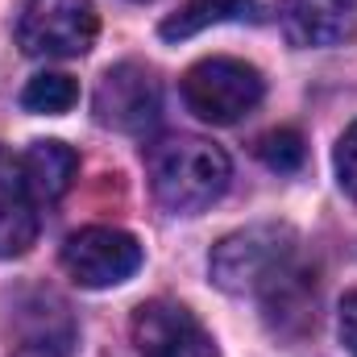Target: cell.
Segmentation results:
<instances>
[{
    "instance_id": "obj_1",
    "label": "cell",
    "mask_w": 357,
    "mask_h": 357,
    "mask_svg": "<svg viewBox=\"0 0 357 357\" xmlns=\"http://www.w3.org/2000/svg\"><path fill=\"white\" fill-rule=\"evenodd\" d=\"M150 191L171 212H204L229 191V154L204 137H171L150 150Z\"/></svg>"
},
{
    "instance_id": "obj_2",
    "label": "cell",
    "mask_w": 357,
    "mask_h": 357,
    "mask_svg": "<svg viewBox=\"0 0 357 357\" xmlns=\"http://www.w3.org/2000/svg\"><path fill=\"white\" fill-rule=\"evenodd\" d=\"M295 258V233L282 229V225H254V229H241V233H229L212 258V282L220 291H233V295H245V291H262L270 282V274L287 266Z\"/></svg>"
},
{
    "instance_id": "obj_3",
    "label": "cell",
    "mask_w": 357,
    "mask_h": 357,
    "mask_svg": "<svg viewBox=\"0 0 357 357\" xmlns=\"http://www.w3.org/2000/svg\"><path fill=\"white\" fill-rule=\"evenodd\" d=\"M262 71L241 59H204L183 75L187 108L208 125H233L262 104Z\"/></svg>"
},
{
    "instance_id": "obj_4",
    "label": "cell",
    "mask_w": 357,
    "mask_h": 357,
    "mask_svg": "<svg viewBox=\"0 0 357 357\" xmlns=\"http://www.w3.org/2000/svg\"><path fill=\"white\" fill-rule=\"evenodd\" d=\"M91 0H29L17 25V42L33 59H79L96 42Z\"/></svg>"
},
{
    "instance_id": "obj_5",
    "label": "cell",
    "mask_w": 357,
    "mask_h": 357,
    "mask_svg": "<svg viewBox=\"0 0 357 357\" xmlns=\"http://www.w3.org/2000/svg\"><path fill=\"white\" fill-rule=\"evenodd\" d=\"M63 266L79 287H116L142 266V245L133 233L112 229V225H91L67 237L63 245Z\"/></svg>"
},
{
    "instance_id": "obj_6",
    "label": "cell",
    "mask_w": 357,
    "mask_h": 357,
    "mask_svg": "<svg viewBox=\"0 0 357 357\" xmlns=\"http://www.w3.org/2000/svg\"><path fill=\"white\" fill-rule=\"evenodd\" d=\"M96 121L116 133H146L162 116V88L142 63H116L96 88Z\"/></svg>"
},
{
    "instance_id": "obj_7",
    "label": "cell",
    "mask_w": 357,
    "mask_h": 357,
    "mask_svg": "<svg viewBox=\"0 0 357 357\" xmlns=\"http://www.w3.org/2000/svg\"><path fill=\"white\" fill-rule=\"evenodd\" d=\"M133 341L142 357H220L208 328L171 299H154L133 312Z\"/></svg>"
},
{
    "instance_id": "obj_8",
    "label": "cell",
    "mask_w": 357,
    "mask_h": 357,
    "mask_svg": "<svg viewBox=\"0 0 357 357\" xmlns=\"http://www.w3.org/2000/svg\"><path fill=\"white\" fill-rule=\"evenodd\" d=\"M38 241V195L13 150H0V258H21Z\"/></svg>"
},
{
    "instance_id": "obj_9",
    "label": "cell",
    "mask_w": 357,
    "mask_h": 357,
    "mask_svg": "<svg viewBox=\"0 0 357 357\" xmlns=\"http://www.w3.org/2000/svg\"><path fill=\"white\" fill-rule=\"evenodd\" d=\"M258 299L266 307L270 328L282 337H299L316 324V274L299 258H291L278 274H270V282L258 291Z\"/></svg>"
},
{
    "instance_id": "obj_10",
    "label": "cell",
    "mask_w": 357,
    "mask_h": 357,
    "mask_svg": "<svg viewBox=\"0 0 357 357\" xmlns=\"http://www.w3.org/2000/svg\"><path fill=\"white\" fill-rule=\"evenodd\" d=\"M282 25L295 46H337L354 33L357 0H287Z\"/></svg>"
},
{
    "instance_id": "obj_11",
    "label": "cell",
    "mask_w": 357,
    "mask_h": 357,
    "mask_svg": "<svg viewBox=\"0 0 357 357\" xmlns=\"http://www.w3.org/2000/svg\"><path fill=\"white\" fill-rule=\"evenodd\" d=\"M21 167H25V178L38 199H63L79 175V154L63 142H33L25 150Z\"/></svg>"
},
{
    "instance_id": "obj_12",
    "label": "cell",
    "mask_w": 357,
    "mask_h": 357,
    "mask_svg": "<svg viewBox=\"0 0 357 357\" xmlns=\"http://www.w3.org/2000/svg\"><path fill=\"white\" fill-rule=\"evenodd\" d=\"M250 13V0H187L178 13H171L162 21V38L167 42H183L208 25H220V21H233V17H245Z\"/></svg>"
},
{
    "instance_id": "obj_13",
    "label": "cell",
    "mask_w": 357,
    "mask_h": 357,
    "mask_svg": "<svg viewBox=\"0 0 357 357\" xmlns=\"http://www.w3.org/2000/svg\"><path fill=\"white\" fill-rule=\"evenodd\" d=\"M75 100H79V88H75L71 75H33L21 91V108L25 112H46V116L67 112Z\"/></svg>"
},
{
    "instance_id": "obj_14",
    "label": "cell",
    "mask_w": 357,
    "mask_h": 357,
    "mask_svg": "<svg viewBox=\"0 0 357 357\" xmlns=\"http://www.w3.org/2000/svg\"><path fill=\"white\" fill-rule=\"evenodd\" d=\"M258 158L266 162L270 171H278V175H295L303 167L307 150H303V137L295 129H270L266 137L258 142Z\"/></svg>"
},
{
    "instance_id": "obj_15",
    "label": "cell",
    "mask_w": 357,
    "mask_h": 357,
    "mask_svg": "<svg viewBox=\"0 0 357 357\" xmlns=\"http://www.w3.org/2000/svg\"><path fill=\"white\" fill-rule=\"evenodd\" d=\"M337 178H341V187L349 191L357 199V121L341 133V142H337Z\"/></svg>"
},
{
    "instance_id": "obj_16",
    "label": "cell",
    "mask_w": 357,
    "mask_h": 357,
    "mask_svg": "<svg viewBox=\"0 0 357 357\" xmlns=\"http://www.w3.org/2000/svg\"><path fill=\"white\" fill-rule=\"evenodd\" d=\"M337 328H341V341H345V349L357 357V291L341 299V324H337Z\"/></svg>"
},
{
    "instance_id": "obj_17",
    "label": "cell",
    "mask_w": 357,
    "mask_h": 357,
    "mask_svg": "<svg viewBox=\"0 0 357 357\" xmlns=\"http://www.w3.org/2000/svg\"><path fill=\"white\" fill-rule=\"evenodd\" d=\"M17 357H67V349H54V345H25Z\"/></svg>"
}]
</instances>
